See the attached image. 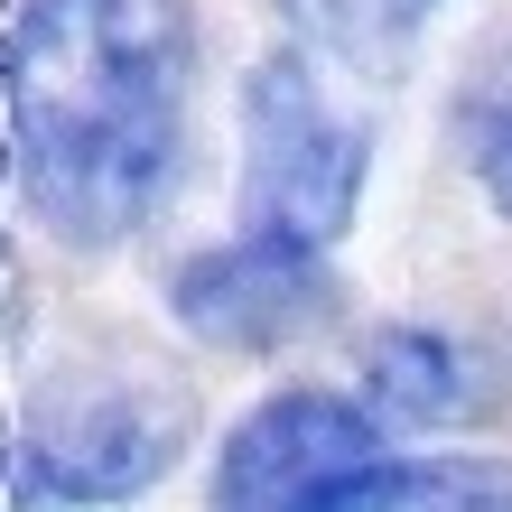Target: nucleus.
<instances>
[{"mask_svg":"<svg viewBox=\"0 0 512 512\" xmlns=\"http://www.w3.org/2000/svg\"><path fill=\"white\" fill-rule=\"evenodd\" d=\"M345 512H512V457H419L373 466Z\"/></svg>","mask_w":512,"mask_h":512,"instance_id":"nucleus-7","label":"nucleus"},{"mask_svg":"<svg viewBox=\"0 0 512 512\" xmlns=\"http://www.w3.org/2000/svg\"><path fill=\"white\" fill-rule=\"evenodd\" d=\"M494 75H503V94H512V56H503V66H494Z\"/></svg>","mask_w":512,"mask_h":512,"instance_id":"nucleus-8","label":"nucleus"},{"mask_svg":"<svg viewBox=\"0 0 512 512\" xmlns=\"http://www.w3.org/2000/svg\"><path fill=\"white\" fill-rule=\"evenodd\" d=\"M475 401H485L475 345L447 326H382L364 345V410L382 429H438V419H466Z\"/></svg>","mask_w":512,"mask_h":512,"instance_id":"nucleus-6","label":"nucleus"},{"mask_svg":"<svg viewBox=\"0 0 512 512\" xmlns=\"http://www.w3.org/2000/svg\"><path fill=\"white\" fill-rule=\"evenodd\" d=\"M10 140L38 224L75 252H112L168 205L196 103L187 0H19Z\"/></svg>","mask_w":512,"mask_h":512,"instance_id":"nucleus-1","label":"nucleus"},{"mask_svg":"<svg viewBox=\"0 0 512 512\" xmlns=\"http://www.w3.org/2000/svg\"><path fill=\"white\" fill-rule=\"evenodd\" d=\"M168 308L187 336L233 345V354H280L336 317V270L308 243L280 233H233L215 252H187L168 270Z\"/></svg>","mask_w":512,"mask_h":512,"instance_id":"nucleus-5","label":"nucleus"},{"mask_svg":"<svg viewBox=\"0 0 512 512\" xmlns=\"http://www.w3.org/2000/svg\"><path fill=\"white\" fill-rule=\"evenodd\" d=\"M382 466V419L345 391H270L215 457V512H345Z\"/></svg>","mask_w":512,"mask_h":512,"instance_id":"nucleus-4","label":"nucleus"},{"mask_svg":"<svg viewBox=\"0 0 512 512\" xmlns=\"http://www.w3.org/2000/svg\"><path fill=\"white\" fill-rule=\"evenodd\" d=\"M364 177H373V122H345L298 47H270L243 84V233L326 252L354 224Z\"/></svg>","mask_w":512,"mask_h":512,"instance_id":"nucleus-2","label":"nucleus"},{"mask_svg":"<svg viewBox=\"0 0 512 512\" xmlns=\"http://www.w3.org/2000/svg\"><path fill=\"white\" fill-rule=\"evenodd\" d=\"M177 457H187V391L131 364H84L28 401L19 485L28 503H131Z\"/></svg>","mask_w":512,"mask_h":512,"instance_id":"nucleus-3","label":"nucleus"}]
</instances>
